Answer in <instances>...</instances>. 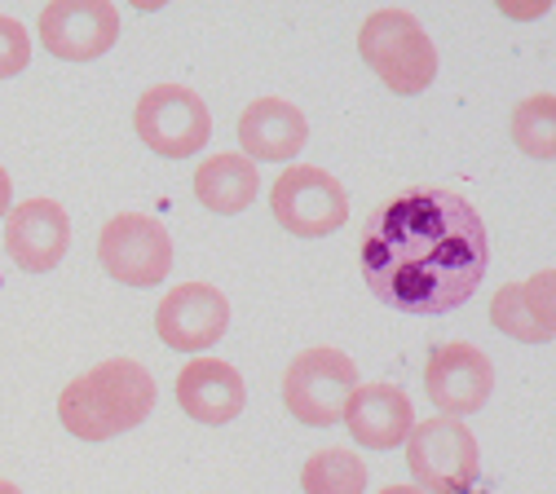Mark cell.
Masks as SVG:
<instances>
[{
    "mask_svg": "<svg viewBox=\"0 0 556 494\" xmlns=\"http://www.w3.org/2000/svg\"><path fill=\"white\" fill-rule=\"evenodd\" d=\"M358 261L376 301L410 318H433L477 292L491 265V239L464 194L415 186L376 207Z\"/></svg>",
    "mask_w": 556,
    "mask_h": 494,
    "instance_id": "1",
    "label": "cell"
},
{
    "mask_svg": "<svg viewBox=\"0 0 556 494\" xmlns=\"http://www.w3.org/2000/svg\"><path fill=\"white\" fill-rule=\"evenodd\" d=\"M151 410H155V376L132 358H111L85 371L58 397L62 429L80 442H111L137 429V423H147Z\"/></svg>",
    "mask_w": 556,
    "mask_h": 494,
    "instance_id": "2",
    "label": "cell"
},
{
    "mask_svg": "<svg viewBox=\"0 0 556 494\" xmlns=\"http://www.w3.org/2000/svg\"><path fill=\"white\" fill-rule=\"evenodd\" d=\"M358 53L397 98L425 93L438 76L433 40L406 10H376L358 31Z\"/></svg>",
    "mask_w": 556,
    "mask_h": 494,
    "instance_id": "3",
    "label": "cell"
},
{
    "mask_svg": "<svg viewBox=\"0 0 556 494\" xmlns=\"http://www.w3.org/2000/svg\"><path fill=\"white\" fill-rule=\"evenodd\" d=\"M354 389H358V367L340 349H305L283 371V406L305 429L340 423Z\"/></svg>",
    "mask_w": 556,
    "mask_h": 494,
    "instance_id": "4",
    "label": "cell"
},
{
    "mask_svg": "<svg viewBox=\"0 0 556 494\" xmlns=\"http://www.w3.org/2000/svg\"><path fill=\"white\" fill-rule=\"evenodd\" d=\"M406 464L425 494H468L481 477L477 438L459 419H425L406 433Z\"/></svg>",
    "mask_w": 556,
    "mask_h": 494,
    "instance_id": "5",
    "label": "cell"
},
{
    "mask_svg": "<svg viewBox=\"0 0 556 494\" xmlns=\"http://www.w3.org/2000/svg\"><path fill=\"white\" fill-rule=\"evenodd\" d=\"M269 207H274V221L296 239H323L350 221V194H344V186L331 173L309 168V164H292L274 181Z\"/></svg>",
    "mask_w": 556,
    "mask_h": 494,
    "instance_id": "6",
    "label": "cell"
},
{
    "mask_svg": "<svg viewBox=\"0 0 556 494\" xmlns=\"http://www.w3.org/2000/svg\"><path fill=\"white\" fill-rule=\"evenodd\" d=\"M98 261L115 282L155 288L173 269V239L147 212H119L98 235Z\"/></svg>",
    "mask_w": 556,
    "mask_h": 494,
    "instance_id": "7",
    "label": "cell"
},
{
    "mask_svg": "<svg viewBox=\"0 0 556 494\" xmlns=\"http://www.w3.org/2000/svg\"><path fill=\"white\" fill-rule=\"evenodd\" d=\"M137 137L164 160H186L207 147L213 137V115H207L203 98L186 85H155L137 102Z\"/></svg>",
    "mask_w": 556,
    "mask_h": 494,
    "instance_id": "8",
    "label": "cell"
},
{
    "mask_svg": "<svg viewBox=\"0 0 556 494\" xmlns=\"http://www.w3.org/2000/svg\"><path fill=\"white\" fill-rule=\"evenodd\" d=\"M491 389H495V367L477 344L455 340V344L433 349V358L425 367V393L446 419L481 410Z\"/></svg>",
    "mask_w": 556,
    "mask_h": 494,
    "instance_id": "9",
    "label": "cell"
},
{
    "mask_svg": "<svg viewBox=\"0 0 556 494\" xmlns=\"http://www.w3.org/2000/svg\"><path fill=\"white\" fill-rule=\"evenodd\" d=\"M119 36V14L111 0H53L40 10V40L53 58L89 62L102 58Z\"/></svg>",
    "mask_w": 556,
    "mask_h": 494,
    "instance_id": "10",
    "label": "cell"
},
{
    "mask_svg": "<svg viewBox=\"0 0 556 494\" xmlns=\"http://www.w3.org/2000/svg\"><path fill=\"white\" fill-rule=\"evenodd\" d=\"M226 327H230V301L217 288H207V282H181L155 309L160 340L181 353L213 349L226 335Z\"/></svg>",
    "mask_w": 556,
    "mask_h": 494,
    "instance_id": "11",
    "label": "cell"
},
{
    "mask_svg": "<svg viewBox=\"0 0 556 494\" xmlns=\"http://www.w3.org/2000/svg\"><path fill=\"white\" fill-rule=\"evenodd\" d=\"M5 248H10L18 269L45 274L66 256V248H72V221H66V212L53 199H27L10 212Z\"/></svg>",
    "mask_w": 556,
    "mask_h": 494,
    "instance_id": "12",
    "label": "cell"
},
{
    "mask_svg": "<svg viewBox=\"0 0 556 494\" xmlns=\"http://www.w3.org/2000/svg\"><path fill=\"white\" fill-rule=\"evenodd\" d=\"M309 141L305 115L283 98H256L239 115V147L252 164H288Z\"/></svg>",
    "mask_w": 556,
    "mask_h": 494,
    "instance_id": "13",
    "label": "cell"
},
{
    "mask_svg": "<svg viewBox=\"0 0 556 494\" xmlns=\"http://www.w3.org/2000/svg\"><path fill=\"white\" fill-rule=\"evenodd\" d=\"M248 402L243 376L222 358H194L177 376V406L194 423H230Z\"/></svg>",
    "mask_w": 556,
    "mask_h": 494,
    "instance_id": "14",
    "label": "cell"
},
{
    "mask_svg": "<svg viewBox=\"0 0 556 494\" xmlns=\"http://www.w3.org/2000/svg\"><path fill=\"white\" fill-rule=\"evenodd\" d=\"M358 446L367 451H393L397 442H406V433L415 429V410L410 397L393 384H358L350 406H344V419Z\"/></svg>",
    "mask_w": 556,
    "mask_h": 494,
    "instance_id": "15",
    "label": "cell"
},
{
    "mask_svg": "<svg viewBox=\"0 0 556 494\" xmlns=\"http://www.w3.org/2000/svg\"><path fill=\"white\" fill-rule=\"evenodd\" d=\"M552 282H556V274L539 269L526 282H508V288H500L495 301H491V322L513 340L547 344L556 335V309H552V292L556 288Z\"/></svg>",
    "mask_w": 556,
    "mask_h": 494,
    "instance_id": "16",
    "label": "cell"
},
{
    "mask_svg": "<svg viewBox=\"0 0 556 494\" xmlns=\"http://www.w3.org/2000/svg\"><path fill=\"white\" fill-rule=\"evenodd\" d=\"M256 186H261V173L243 155H213L194 173V199L207 212H222V217H235V212L252 207Z\"/></svg>",
    "mask_w": 556,
    "mask_h": 494,
    "instance_id": "17",
    "label": "cell"
},
{
    "mask_svg": "<svg viewBox=\"0 0 556 494\" xmlns=\"http://www.w3.org/2000/svg\"><path fill=\"white\" fill-rule=\"evenodd\" d=\"M301 490L305 494H363L367 490V464L344 446L314 451L301 468Z\"/></svg>",
    "mask_w": 556,
    "mask_h": 494,
    "instance_id": "18",
    "label": "cell"
},
{
    "mask_svg": "<svg viewBox=\"0 0 556 494\" xmlns=\"http://www.w3.org/2000/svg\"><path fill=\"white\" fill-rule=\"evenodd\" d=\"M552 119H556V98H552V93L526 98V102L513 111V141H517L526 155H534V160H552V155H556Z\"/></svg>",
    "mask_w": 556,
    "mask_h": 494,
    "instance_id": "19",
    "label": "cell"
},
{
    "mask_svg": "<svg viewBox=\"0 0 556 494\" xmlns=\"http://www.w3.org/2000/svg\"><path fill=\"white\" fill-rule=\"evenodd\" d=\"M31 62V36L18 18H5L0 14V80L18 76V71H27Z\"/></svg>",
    "mask_w": 556,
    "mask_h": 494,
    "instance_id": "20",
    "label": "cell"
},
{
    "mask_svg": "<svg viewBox=\"0 0 556 494\" xmlns=\"http://www.w3.org/2000/svg\"><path fill=\"white\" fill-rule=\"evenodd\" d=\"M10 194H14V190H10V173L0 168V217H5V212H10Z\"/></svg>",
    "mask_w": 556,
    "mask_h": 494,
    "instance_id": "21",
    "label": "cell"
},
{
    "mask_svg": "<svg viewBox=\"0 0 556 494\" xmlns=\"http://www.w3.org/2000/svg\"><path fill=\"white\" fill-rule=\"evenodd\" d=\"M380 494H425V490L420 485H384Z\"/></svg>",
    "mask_w": 556,
    "mask_h": 494,
    "instance_id": "22",
    "label": "cell"
},
{
    "mask_svg": "<svg viewBox=\"0 0 556 494\" xmlns=\"http://www.w3.org/2000/svg\"><path fill=\"white\" fill-rule=\"evenodd\" d=\"M0 494H23V490H18L14 481H0Z\"/></svg>",
    "mask_w": 556,
    "mask_h": 494,
    "instance_id": "23",
    "label": "cell"
},
{
    "mask_svg": "<svg viewBox=\"0 0 556 494\" xmlns=\"http://www.w3.org/2000/svg\"><path fill=\"white\" fill-rule=\"evenodd\" d=\"M468 494H477V490H468Z\"/></svg>",
    "mask_w": 556,
    "mask_h": 494,
    "instance_id": "24",
    "label": "cell"
}]
</instances>
